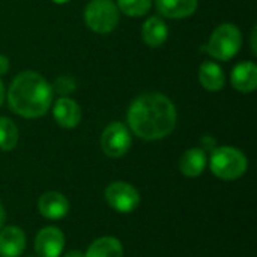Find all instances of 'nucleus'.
Instances as JSON below:
<instances>
[{"label":"nucleus","mask_w":257,"mask_h":257,"mask_svg":"<svg viewBox=\"0 0 257 257\" xmlns=\"http://www.w3.org/2000/svg\"><path fill=\"white\" fill-rule=\"evenodd\" d=\"M65 248V235L54 226L39 230L35 239V250L38 257H60Z\"/></svg>","instance_id":"obj_8"},{"label":"nucleus","mask_w":257,"mask_h":257,"mask_svg":"<svg viewBox=\"0 0 257 257\" xmlns=\"http://www.w3.org/2000/svg\"><path fill=\"white\" fill-rule=\"evenodd\" d=\"M242 47V33L232 23L220 24L208 41V53L215 60L229 62L232 60Z\"/></svg>","instance_id":"obj_4"},{"label":"nucleus","mask_w":257,"mask_h":257,"mask_svg":"<svg viewBox=\"0 0 257 257\" xmlns=\"http://www.w3.org/2000/svg\"><path fill=\"white\" fill-rule=\"evenodd\" d=\"M27 257H35V256H27Z\"/></svg>","instance_id":"obj_28"},{"label":"nucleus","mask_w":257,"mask_h":257,"mask_svg":"<svg viewBox=\"0 0 257 257\" xmlns=\"http://www.w3.org/2000/svg\"><path fill=\"white\" fill-rule=\"evenodd\" d=\"M209 167L217 178L223 181H235L247 172L248 161L239 149L232 146H220L211 152Z\"/></svg>","instance_id":"obj_3"},{"label":"nucleus","mask_w":257,"mask_h":257,"mask_svg":"<svg viewBox=\"0 0 257 257\" xmlns=\"http://www.w3.org/2000/svg\"><path fill=\"white\" fill-rule=\"evenodd\" d=\"M9 68H11L9 59H8L5 54H0V75L8 74V72H9Z\"/></svg>","instance_id":"obj_22"},{"label":"nucleus","mask_w":257,"mask_h":257,"mask_svg":"<svg viewBox=\"0 0 257 257\" xmlns=\"http://www.w3.org/2000/svg\"><path fill=\"white\" fill-rule=\"evenodd\" d=\"M199 6V0H155V8L161 17L182 20L191 17Z\"/></svg>","instance_id":"obj_13"},{"label":"nucleus","mask_w":257,"mask_h":257,"mask_svg":"<svg viewBox=\"0 0 257 257\" xmlns=\"http://www.w3.org/2000/svg\"><path fill=\"white\" fill-rule=\"evenodd\" d=\"M232 86L242 93H251L257 89V66L254 62L238 63L230 74Z\"/></svg>","instance_id":"obj_12"},{"label":"nucleus","mask_w":257,"mask_h":257,"mask_svg":"<svg viewBox=\"0 0 257 257\" xmlns=\"http://www.w3.org/2000/svg\"><path fill=\"white\" fill-rule=\"evenodd\" d=\"M116 6L128 17H143L149 12L152 0H116Z\"/></svg>","instance_id":"obj_19"},{"label":"nucleus","mask_w":257,"mask_h":257,"mask_svg":"<svg viewBox=\"0 0 257 257\" xmlns=\"http://www.w3.org/2000/svg\"><path fill=\"white\" fill-rule=\"evenodd\" d=\"M199 81L203 89L209 92H218L226 84V77L223 68L212 60H205L199 68Z\"/></svg>","instance_id":"obj_16"},{"label":"nucleus","mask_w":257,"mask_h":257,"mask_svg":"<svg viewBox=\"0 0 257 257\" xmlns=\"http://www.w3.org/2000/svg\"><path fill=\"white\" fill-rule=\"evenodd\" d=\"M63 257H84V254L78 250H72V251H68Z\"/></svg>","instance_id":"obj_24"},{"label":"nucleus","mask_w":257,"mask_h":257,"mask_svg":"<svg viewBox=\"0 0 257 257\" xmlns=\"http://www.w3.org/2000/svg\"><path fill=\"white\" fill-rule=\"evenodd\" d=\"M77 89V80L71 75H57L51 84L53 93H57L59 96H69Z\"/></svg>","instance_id":"obj_20"},{"label":"nucleus","mask_w":257,"mask_h":257,"mask_svg":"<svg viewBox=\"0 0 257 257\" xmlns=\"http://www.w3.org/2000/svg\"><path fill=\"white\" fill-rule=\"evenodd\" d=\"M3 101H5V86H3V83L0 80V107L3 104Z\"/></svg>","instance_id":"obj_26"},{"label":"nucleus","mask_w":257,"mask_h":257,"mask_svg":"<svg viewBox=\"0 0 257 257\" xmlns=\"http://www.w3.org/2000/svg\"><path fill=\"white\" fill-rule=\"evenodd\" d=\"M119 14L113 0H90L84 8V23L92 32L107 35L117 27Z\"/></svg>","instance_id":"obj_5"},{"label":"nucleus","mask_w":257,"mask_h":257,"mask_svg":"<svg viewBox=\"0 0 257 257\" xmlns=\"http://www.w3.org/2000/svg\"><path fill=\"white\" fill-rule=\"evenodd\" d=\"M26 248V235L17 226H6L0 230V256L20 257Z\"/></svg>","instance_id":"obj_11"},{"label":"nucleus","mask_w":257,"mask_h":257,"mask_svg":"<svg viewBox=\"0 0 257 257\" xmlns=\"http://www.w3.org/2000/svg\"><path fill=\"white\" fill-rule=\"evenodd\" d=\"M131 148L130 128L122 122L110 123L101 134V149L110 158L123 157Z\"/></svg>","instance_id":"obj_6"},{"label":"nucleus","mask_w":257,"mask_h":257,"mask_svg":"<svg viewBox=\"0 0 257 257\" xmlns=\"http://www.w3.org/2000/svg\"><path fill=\"white\" fill-rule=\"evenodd\" d=\"M38 211L42 217H45L48 220H60L68 214L69 203L63 194H60L57 191H48L39 197Z\"/></svg>","instance_id":"obj_10"},{"label":"nucleus","mask_w":257,"mask_h":257,"mask_svg":"<svg viewBox=\"0 0 257 257\" xmlns=\"http://www.w3.org/2000/svg\"><path fill=\"white\" fill-rule=\"evenodd\" d=\"M123 247L119 239L113 236H102L96 241H93L84 257H122Z\"/></svg>","instance_id":"obj_17"},{"label":"nucleus","mask_w":257,"mask_h":257,"mask_svg":"<svg viewBox=\"0 0 257 257\" xmlns=\"http://www.w3.org/2000/svg\"><path fill=\"white\" fill-rule=\"evenodd\" d=\"M8 104L11 111L26 119L44 116L53 102L51 84L36 71H23L8 89Z\"/></svg>","instance_id":"obj_2"},{"label":"nucleus","mask_w":257,"mask_h":257,"mask_svg":"<svg viewBox=\"0 0 257 257\" xmlns=\"http://www.w3.org/2000/svg\"><path fill=\"white\" fill-rule=\"evenodd\" d=\"M250 39H251V51L253 54H257V47H256V27L251 30V35H250Z\"/></svg>","instance_id":"obj_23"},{"label":"nucleus","mask_w":257,"mask_h":257,"mask_svg":"<svg viewBox=\"0 0 257 257\" xmlns=\"http://www.w3.org/2000/svg\"><path fill=\"white\" fill-rule=\"evenodd\" d=\"M53 3H56V5H65V3H69L71 0H51Z\"/></svg>","instance_id":"obj_27"},{"label":"nucleus","mask_w":257,"mask_h":257,"mask_svg":"<svg viewBox=\"0 0 257 257\" xmlns=\"http://www.w3.org/2000/svg\"><path fill=\"white\" fill-rule=\"evenodd\" d=\"M208 164L206 152L202 148H191L185 151L179 160V170L187 178H197L203 173Z\"/></svg>","instance_id":"obj_15"},{"label":"nucleus","mask_w":257,"mask_h":257,"mask_svg":"<svg viewBox=\"0 0 257 257\" xmlns=\"http://www.w3.org/2000/svg\"><path fill=\"white\" fill-rule=\"evenodd\" d=\"M215 145H217V142H215V139L211 137V136H205V137L202 139V149H203L205 152H206V151H211V152H212V151L217 148Z\"/></svg>","instance_id":"obj_21"},{"label":"nucleus","mask_w":257,"mask_h":257,"mask_svg":"<svg viewBox=\"0 0 257 257\" xmlns=\"http://www.w3.org/2000/svg\"><path fill=\"white\" fill-rule=\"evenodd\" d=\"M105 200L114 211L120 214H130L139 206L140 194L131 184L116 181L105 188Z\"/></svg>","instance_id":"obj_7"},{"label":"nucleus","mask_w":257,"mask_h":257,"mask_svg":"<svg viewBox=\"0 0 257 257\" xmlns=\"http://www.w3.org/2000/svg\"><path fill=\"white\" fill-rule=\"evenodd\" d=\"M142 38L148 47H161L169 38V27L161 17L152 15L142 26Z\"/></svg>","instance_id":"obj_14"},{"label":"nucleus","mask_w":257,"mask_h":257,"mask_svg":"<svg viewBox=\"0 0 257 257\" xmlns=\"http://www.w3.org/2000/svg\"><path fill=\"white\" fill-rule=\"evenodd\" d=\"M5 218H6L5 209H3V206L0 205V230H2V227H3V224H5Z\"/></svg>","instance_id":"obj_25"},{"label":"nucleus","mask_w":257,"mask_h":257,"mask_svg":"<svg viewBox=\"0 0 257 257\" xmlns=\"http://www.w3.org/2000/svg\"><path fill=\"white\" fill-rule=\"evenodd\" d=\"M53 116L62 128L72 130L81 120V108L72 98L60 96L53 105Z\"/></svg>","instance_id":"obj_9"},{"label":"nucleus","mask_w":257,"mask_h":257,"mask_svg":"<svg viewBox=\"0 0 257 257\" xmlns=\"http://www.w3.org/2000/svg\"><path fill=\"white\" fill-rule=\"evenodd\" d=\"M18 143L17 125L5 116H0V151H12Z\"/></svg>","instance_id":"obj_18"},{"label":"nucleus","mask_w":257,"mask_h":257,"mask_svg":"<svg viewBox=\"0 0 257 257\" xmlns=\"http://www.w3.org/2000/svg\"><path fill=\"white\" fill-rule=\"evenodd\" d=\"M130 130L142 140L154 142L170 136L176 126L178 113L169 96L160 92L139 95L126 111Z\"/></svg>","instance_id":"obj_1"}]
</instances>
